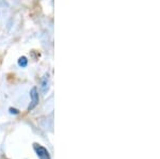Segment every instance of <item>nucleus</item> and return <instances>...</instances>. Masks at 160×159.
I'll return each instance as SVG.
<instances>
[{
  "label": "nucleus",
  "instance_id": "obj_1",
  "mask_svg": "<svg viewBox=\"0 0 160 159\" xmlns=\"http://www.w3.org/2000/svg\"><path fill=\"white\" fill-rule=\"evenodd\" d=\"M34 151L36 152V155L40 159H50L48 151L40 144H34Z\"/></svg>",
  "mask_w": 160,
  "mask_h": 159
},
{
  "label": "nucleus",
  "instance_id": "obj_2",
  "mask_svg": "<svg viewBox=\"0 0 160 159\" xmlns=\"http://www.w3.org/2000/svg\"><path fill=\"white\" fill-rule=\"evenodd\" d=\"M30 97H31V104L29 105L28 107V110H32V109H34L35 107L37 106V104H39V93H37V90L36 88H32L31 92H30Z\"/></svg>",
  "mask_w": 160,
  "mask_h": 159
},
{
  "label": "nucleus",
  "instance_id": "obj_3",
  "mask_svg": "<svg viewBox=\"0 0 160 159\" xmlns=\"http://www.w3.org/2000/svg\"><path fill=\"white\" fill-rule=\"evenodd\" d=\"M47 90H48V75L45 76L42 80V91H43V93H46Z\"/></svg>",
  "mask_w": 160,
  "mask_h": 159
},
{
  "label": "nucleus",
  "instance_id": "obj_4",
  "mask_svg": "<svg viewBox=\"0 0 160 159\" xmlns=\"http://www.w3.org/2000/svg\"><path fill=\"white\" fill-rule=\"evenodd\" d=\"M27 64H28V60H27L26 57H21V58H19L18 60V65L21 66V68H26Z\"/></svg>",
  "mask_w": 160,
  "mask_h": 159
},
{
  "label": "nucleus",
  "instance_id": "obj_5",
  "mask_svg": "<svg viewBox=\"0 0 160 159\" xmlns=\"http://www.w3.org/2000/svg\"><path fill=\"white\" fill-rule=\"evenodd\" d=\"M10 113H12V114H18V113H19V111H18V110H16V109L10 108Z\"/></svg>",
  "mask_w": 160,
  "mask_h": 159
}]
</instances>
